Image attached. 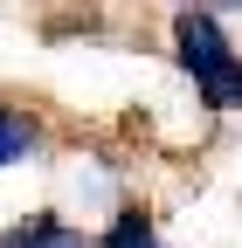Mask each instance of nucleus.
I'll return each instance as SVG.
<instances>
[{
    "label": "nucleus",
    "mask_w": 242,
    "mask_h": 248,
    "mask_svg": "<svg viewBox=\"0 0 242 248\" xmlns=\"http://www.w3.org/2000/svg\"><path fill=\"white\" fill-rule=\"evenodd\" d=\"M42 152V124L28 117V110H14V104H0V172L7 166H28Z\"/></svg>",
    "instance_id": "3"
},
{
    "label": "nucleus",
    "mask_w": 242,
    "mask_h": 248,
    "mask_svg": "<svg viewBox=\"0 0 242 248\" xmlns=\"http://www.w3.org/2000/svg\"><path fill=\"white\" fill-rule=\"evenodd\" d=\"M173 55H180V69L194 76V90H201L207 110H242V55L228 48V35H222L215 14L180 7V21H173Z\"/></svg>",
    "instance_id": "1"
},
{
    "label": "nucleus",
    "mask_w": 242,
    "mask_h": 248,
    "mask_svg": "<svg viewBox=\"0 0 242 248\" xmlns=\"http://www.w3.org/2000/svg\"><path fill=\"white\" fill-rule=\"evenodd\" d=\"M97 248H166V241H159V228H153V214H145V207H118L111 228L97 234Z\"/></svg>",
    "instance_id": "4"
},
{
    "label": "nucleus",
    "mask_w": 242,
    "mask_h": 248,
    "mask_svg": "<svg viewBox=\"0 0 242 248\" xmlns=\"http://www.w3.org/2000/svg\"><path fill=\"white\" fill-rule=\"evenodd\" d=\"M0 248H97L83 228H69L63 214H28V221L0 228Z\"/></svg>",
    "instance_id": "2"
},
{
    "label": "nucleus",
    "mask_w": 242,
    "mask_h": 248,
    "mask_svg": "<svg viewBox=\"0 0 242 248\" xmlns=\"http://www.w3.org/2000/svg\"><path fill=\"white\" fill-rule=\"evenodd\" d=\"M173 7H194V14H207V7H242V0H173Z\"/></svg>",
    "instance_id": "5"
}]
</instances>
